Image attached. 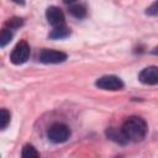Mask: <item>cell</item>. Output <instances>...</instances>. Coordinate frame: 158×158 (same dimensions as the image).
Instances as JSON below:
<instances>
[{
  "label": "cell",
  "instance_id": "obj_1",
  "mask_svg": "<svg viewBox=\"0 0 158 158\" xmlns=\"http://www.w3.org/2000/svg\"><path fill=\"white\" fill-rule=\"evenodd\" d=\"M147 123L142 117L138 116H131L128 117L122 127L121 131L125 135L126 139L128 142H139L142 141L147 135Z\"/></svg>",
  "mask_w": 158,
  "mask_h": 158
},
{
  "label": "cell",
  "instance_id": "obj_2",
  "mask_svg": "<svg viewBox=\"0 0 158 158\" xmlns=\"http://www.w3.org/2000/svg\"><path fill=\"white\" fill-rule=\"evenodd\" d=\"M48 138L53 143H63L70 136V130L64 123H54L48 130Z\"/></svg>",
  "mask_w": 158,
  "mask_h": 158
},
{
  "label": "cell",
  "instance_id": "obj_3",
  "mask_svg": "<svg viewBox=\"0 0 158 158\" xmlns=\"http://www.w3.org/2000/svg\"><path fill=\"white\" fill-rule=\"evenodd\" d=\"M30 57V46L26 41H20L15 48L12 49L11 54H10V60L11 63L19 65L25 63Z\"/></svg>",
  "mask_w": 158,
  "mask_h": 158
},
{
  "label": "cell",
  "instance_id": "obj_4",
  "mask_svg": "<svg viewBox=\"0 0 158 158\" xmlns=\"http://www.w3.org/2000/svg\"><path fill=\"white\" fill-rule=\"evenodd\" d=\"M95 85L102 90H121L123 88L122 80L116 75H104L96 80Z\"/></svg>",
  "mask_w": 158,
  "mask_h": 158
},
{
  "label": "cell",
  "instance_id": "obj_5",
  "mask_svg": "<svg viewBox=\"0 0 158 158\" xmlns=\"http://www.w3.org/2000/svg\"><path fill=\"white\" fill-rule=\"evenodd\" d=\"M67 59V54L56 49H48L44 48L40 53V60L46 64H56V63H62Z\"/></svg>",
  "mask_w": 158,
  "mask_h": 158
},
{
  "label": "cell",
  "instance_id": "obj_6",
  "mask_svg": "<svg viewBox=\"0 0 158 158\" xmlns=\"http://www.w3.org/2000/svg\"><path fill=\"white\" fill-rule=\"evenodd\" d=\"M138 79L141 83L146 85H156L158 84V67L151 65L141 70Z\"/></svg>",
  "mask_w": 158,
  "mask_h": 158
},
{
  "label": "cell",
  "instance_id": "obj_7",
  "mask_svg": "<svg viewBox=\"0 0 158 158\" xmlns=\"http://www.w3.org/2000/svg\"><path fill=\"white\" fill-rule=\"evenodd\" d=\"M46 17H47V21L49 22V25H52L53 27L64 25V14L57 6H49L46 11Z\"/></svg>",
  "mask_w": 158,
  "mask_h": 158
},
{
  "label": "cell",
  "instance_id": "obj_8",
  "mask_svg": "<svg viewBox=\"0 0 158 158\" xmlns=\"http://www.w3.org/2000/svg\"><path fill=\"white\" fill-rule=\"evenodd\" d=\"M106 133H107V137H109V138H111L112 141H115V142H117V143L125 144V143L128 142L121 130L118 131V130H116V128H109Z\"/></svg>",
  "mask_w": 158,
  "mask_h": 158
},
{
  "label": "cell",
  "instance_id": "obj_9",
  "mask_svg": "<svg viewBox=\"0 0 158 158\" xmlns=\"http://www.w3.org/2000/svg\"><path fill=\"white\" fill-rule=\"evenodd\" d=\"M69 33H70V31L68 30V27H65L63 25V26L54 27L52 30V32L49 33V37L51 38H54V40H59V38H65L67 36H69Z\"/></svg>",
  "mask_w": 158,
  "mask_h": 158
},
{
  "label": "cell",
  "instance_id": "obj_10",
  "mask_svg": "<svg viewBox=\"0 0 158 158\" xmlns=\"http://www.w3.org/2000/svg\"><path fill=\"white\" fill-rule=\"evenodd\" d=\"M69 12L77 17V19H83L85 15H86V10H85V6L84 5H73L69 7Z\"/></svg>",
  "mask_w": 158,
  "mask_h": 158
},
{
  "label": "cell",
  "instance_id": "obj_11",
  "mask_svg": "<svg viewBox=\"0 0 158 158\" xmlns=\"http://www.w3.org/2000/svg\"><path fill=\"white\" fill-rule=\"evenodd\" d=\"M21 156L23 158H36L40 156V153L36 151V148L32 144H25L22 148V153Z\"/></svg>",
  "mask_w": 158,
  "mask_h": 158
},
{
  "label": "cell",
  "instance_id": "obj_12",
  "mask_svg": "<svg viewBox=\"0 0 158 158\" xmlns=\"http://www.w3.org/2000/svg\"><path fill=\"white\" fill-rule=\"evenodd\" d=\"M12 38V32L10 28H4L1 31V35H0V46L1 47H5Z\"/></svg>",
  "mask_w": 158,
  "mask_h": 158
},
{
  "label": "cell",
  "instance_id": "obj_13",
  "mask_svg": "<svg viewBox=\"0 0 158 158\" xmlns=\"http://www.w3.org/2000/svg\"><path fill=\"white\" fill-rule=\"evenodd\" d=\"M0 120H1V130H5L6 126H7L9 122H10V112H9L6 109H2V110H1Z\"/></svg>",
  "mask_w": 158,
  "mask_h": 158
},
{
  "label": "cell",
  "instance_id": "obj_14",
  "mask_svg": "<svg viewBox=\"0 0 158 158\" xmlns=\"http://www.w3.org/2000/svg\"><path fill=\"white\" fill-rule=\"evenodd\" d=\"M22 19H19V17H12L11 20H9L7 22H6V25L10 27V28H17V27H20L21 25H22Z\"/></svg>",
  "mask_w": 158,
  "mask_h": 158
},
{
  "label": "cell",
  "instance_id": "obj_15",
  "mask_svg": "<svg viewBox=\"0 0 158 158\" xmlns=\"http://www.w3.org/2000/svg\"><path fill=\"white\" fill-rule=\"evenodd\" d=\"M146 14L149 15V16H156V15H158V0H156L149 7H147Z\"/></svg>",
  "mask_w": 158,
  "mask_h": 158
},
{
  "label": "cell",
  "instance_id": "obj_16",
  "mask_svg": "<svg viewBox=\"0 0 158 158\" xmlns=\"http://www.w3.org/2000/svg\"><path fill=\"white\" fill-rule=\"evenodd\" d=\"M14 2H16V4H19V5H23L25 4V0H12Z\"/></svg>",
  "mask_w": 158,
  "mask_h": 158
},
{
  "label": "cell",
  "instance_id": "obj_17",
  "mask_svg": "<svg viewBox=\"0 0 158 158\" xmlns=\"http://www.w3.org/2000/svg\"><path fill=\"white\" fill-rule=\"evenodd\" d=\"M65 4H73V2H75L77 0H63Z\"/></svg>",
  "mask_w": 158,
  "mask_h": 158
},
{
  "label": "cell",
  "instance_id": "obj_18",
  "mask_svg": "<svg viewBox=\"0 0 158 158\" xmlns=\"http://www.w3.org/2000/svg\"><path fill=\"white\" fill-rule=\"evenodd\" d=\"M153 53H154V54H158V46H157V47L154 48V51H153Z\"/></svg>",
  "mask_w": 158,
  "mask_h": 158
}]
</instances>
